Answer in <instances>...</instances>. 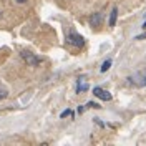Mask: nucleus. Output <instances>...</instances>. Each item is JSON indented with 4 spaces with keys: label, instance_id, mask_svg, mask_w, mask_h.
I'll return each mask as SVG.
<instances>
[{
    "label": "nucleus",
    "instance_id": "obj_6",
    "mask_svg": "<svg viewBox=\"0 0 146 146\" xmlns=\"http://www.w3.org/2000/svg\"><path fill=\"white\" fill-rule=\"evenodd\" d=\"M88 90V85L85 82V78H78V83H76V93H85Z\"/></svg>",
    "mask_w": 146,
    "mask_h": 146
},
{
    "label": "nucleus",
    "instance_id": "obj_5",
    "mask_svg": "<svg viewBox=\"0 0 146 146\" xmlns=\"http://www.w3.org/2000/svg\"><path fill=\"white\" fill-rule=\"evenodd\" d=\"M116 18H118V7H113L111 9V15H110V22H108L110 27H115L116 25Z\"/></svg>",
    "mask_w": 146,
    "mask_h": 146
},
{
    "label": "nucleus",
    "instance_id": "obj_2",
    "mask_svg": "<svg viewBox=\"0 0 146 146\" xmlns=\"http://www.w3.org/2000/svg\"><path fill=\"white\" fill-rule=\"evenodd\" d=\"M20 56H22V60H23L27 65H30V66H38V65H40V62H42L38 56H35V55L30 53V52H22V53H20Z\"/></svg>",
    "mask_w": 146,
    "mask_h": 146
},
{
    "label": "nucleus",
    "instance_id": "obj_12",
    "mask_svg": "<svg viewBox=\"0 0 146 146\" xmlns=\"http://www.w3.org/2000/svg\"><path fill=\"white\" fill-rule=\"evenodd\" d=\"M15 2H18V3H25L27 0H15Z\"/></svg>",
    "mask_w": 146,
    "mask_h": 146
},
{
    "label": "nucleus",
    "instance_id": "obj_1",
    "mask_svg": "<svg viewBox=\"0 0 146 146\" xmlns=\"http://www.w3.org/2000/svg\"><path fill=\"white\" fill-rule=\"evenodd\" d=\"M65 42L68 43V45L75 46V48H82L83 45H85V38H83L82 35H78L76 32H68L66 33V36H65Z\"/></svg>",
    "mask_w": 146,
    "mask_h": 146
},
{
    "label": "nucleus",
    "instance_id": "obj_14",
    "mask_svg": "<svg viewBox=\"0 0 146 146\" xmlns=\"http://www.w3.org/2000/svg\"><path fill=\"white\" fill-rule=\"evenodd\" d=\"M0 17H2V12H0Z\"/></svg>",
    "mask_w": 146,
    "mask_h": 146
},
{
    "label": "nucleus",
    "instance_id": "obj_11",
    "mask_svg": "<svg viewBox=\"0 0 146 146\" xmlns=\"http://www.w3.org/2000/svg\"><path fill=\"white\" fill-rule=\"evenodd\" d=\"M135 38H136V40H145V38H146V32H145V33H141V35L135 36Z\"/></svg>",
    "mask_w": 146,
    "mask_h": 146
},
{
    "label": "nucleus",
    "instance_id": "obj_8",
    "mask_svg": "<svg viewBox=\"0 0 146 146\" xmlns=\"http://www.w3.org/2000/svg\"><path fill=\"white\" fill-rule=\"evenodd\" d=\"M86 108H101L100 105H98V103H95V101H90V103H88V105H86Z\"/></svg>",
    "mask_w": 146,
    "mask_h": 146
},
{
    "label": "nucleus",
    "instance_id": "obj_3",
    "mask_svg": "<svg viewBox=\"0 0 146 146\" xmlns=\"http://www.w3.org/2000/svg\"><path fill=\"white\" fill-rule=\"evenodd\" d=\"M93 95H95L96 98H100V100H103V101H110L111 98H113L110 91L103 90V88H100V86H95V88H93Z\"/></svg>",
    "mask_w": 146,
    "mask_h": 146
},
{
    "label": "nucleus",
    "instance_id": "obj_4",
    "mask_svg": "<svg viewBox=\"0 0 146 146\" xmlns=\"http://www.w3.org/2000/svg\"><path fill=\"white\" fill-rule=\"evenodd\" d=\"M101 22H103V13L101 12H98V13H93L90 17V25L95 28H98L101 25Z\"/></svg>",
    "mask_w": 146,
    "mask_h": 146
},
{
    "label": "nucleus",
    "instance_id": "obj_9",
    "mask_svg": "<svg viewBox=\"0 0 146 146\" xmlns=\"http://www.w3.org/2000/svg\"><path fill=\"white\" fill-rule=\"evenodd\" d=\"M73 113H72V110H66V111H63L62 115H60V118H65V116H72Z\"/></svg>",
    "mask_w": 146,
    "mask_h": 146
},
{
    "label": "nucleus",
    "instance_id": "obj_7",
    "mask_svg": "<svg viewBox=\"0 0 146 146\" xmlns=\"http://www.w3.org/2000/svg\"><path fill=\"white\" fill-rule=\"evenodd\" d=\"M110 66H111V60H106L105 63L101 65V72L105 73V72H106V70H110Z\"/></svg>",
    "mask_w": 146,
    "mask_h": 146
},
{
    "label": "nucleus",
    "instance_id": "obj_10",
    "mask_svg": "<svg viewBox=\"0 0 146 146\" xmlns=\"http://www.w3.org/2000/svg\"><path fill=\"white\" fill-rule=\"evenodd\" d=\"M7 95H9V93H7L5 90H0V101L5 100V98H7Z\"/></svg>",
    "mask_w": 146,
    "mask_h": 146
},
{
    "label": "nucleus",
    "instance_id": "obj_13",
    "mask_svg": "<svg viewBox=\"0 0 146 146\" xmlns=\"http://www.w3.org/2000/svg\"><path fill=\"white\" fill-rule=\"evenodd\" d=\"M141 28H143V30H146V20H145V23H143V27H141Z\"/></svg>",
    "mask_w": 146,
    "mask_h": 146
}]
</instances>
